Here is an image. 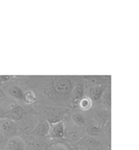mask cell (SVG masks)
I'll list each match as a JSON object with an SVG mask.
<instances>
[{
  "instance_id": "obj_1",
  "label": "cell",
  "mask_w": 139,
  "mask_h": 150,
  "mask_svg": "<svg viewBox=\"0 0 139 150\" xmlns=\"http://www.w3.org/2000/svg\"><path fill=\"white\" fill-rule=\"evenodd\" d=\"M65 134V127L62 121L50 123V130L48 136L51 139H59L62 138Z\"/></svg>"
},
{
  "instance_id": "obj_2",
  "label": "cell",
  "mask_w": 139,
  "mask_h": 150,
  "mask_svg": "<svg viewBox=\"0 0 139 150\" xmlns=\"http://www.w3.org/2000/svg\"><path fill=\"white\" fill-rule=\"evenodd\" d=\"M7 150H25L26 144L19 136H12L8 140L6 145Z\"/></svg>"
},
{
  "instance_id": "obj_3",
  "label": "cell",
  "mask_w": 139,
  "mask_h": 150,
  "mask_svg": "<svg viewBox=\"0 0 139 150\" xmlns=\"http://www.w3.org/2000/svg\"><path fill=\"white\" fill-rule=\"evenodd\" d=\"M70 88L69 80L65 78H59L54 82V88L59 93H66L69 91Z\"/></svg>"
},
{
  "instance_id": "obj_4",
  "label": "cell",
  "mask_w": 139,
  "mask_h": 150,
  "mask_svg": "<svg viewBox=\"0 0 139 150\" xmlns=\"http://www.w3.org/2000/svg\"><path fill=\"white\" fill-rule=\"evenodd\" d=\"M49 130H50V122L46 120H41L39 121L38 124L36 126L34 130V133L38 136H48Z\"/></svg>"
},
{
  "instance_id": "obj_5",
  "label": "cell",
  "mask_w": 139,
  "mask_h": 150,
  "mask_svg": "<svg viewBox=\"0 0 139 150\" xmlns=\"http://www.w3.org/2000/svg\"><path fill=\"white\" fill-rule=\"evenodd\" d=\"M23 114H24V111H23V109L21 108V106H15L13 108L11 109L8 114H7V116H6V119H10V120H12V121H18L22 118L23 116Z\"/></svg>"
},
{
  "instance_id": "obj_6",
  "label": "cell",
  "mask_w": 139,
  "mask_h": 150,
  "mask_svg": "<svg viewBox=\"0 0 139 150\" xmlns=\"http://www.w3.org/2000/svg\"><path fill=\"white\" fill-rule=\"evenodd\" d=\"M15 127H16V123L14 121L8 119H4L0 124V130L2 133H4V134L11 132Z\"/></svg>"
},
{
  "instance_id": "obj_7",
  "label": "cell",
  "mask_w": 139,
  "mask_h": 150,
  "mask_svg": "<svg viewBox=\"0 0 139 150\" xmlns=\"http://www.w3.org/2000/svg\"><path fill=\"white\" fill-rule=\"evenodd\" d=\"M8 92H9L11 97H12L16 100H22L24 92L17 85H13V86L10 87V88L8 89Z\"/></svg>"
},
{
  "instance_id": "obj_8",
  "label": "cell",
  "mask_w": 139,
  "mask_h": 150,
  "mask_svg": "<svg viewBox=\"0 0 139 150\" xmlns=\"http://www.w3.org/2000/svg\"><path fill=\"white\" fill-rule=\"evenodd\" d=\"M22 100H23L24 103H26V104H31L33 102H34L35 100H36L35 93L31 90L26 91L25 93H24V94H23V98H22Z\"/></svg>"
},
{
  "instance_id": "obj_9",
  "label": "cell",
  "mask_w": 139,
  "mask_h": 150,
  "mask_svg": "<svg viewBox=\"0 0 139 150\" xmlns=\"http://www.w3.org/2000/svg\"><path fill=\"white\" fill-rule=\"evenodd\" d=\"M84 93V89H83V86L81 84H78L75 88V89L73 91V94H74V98L76 100H79L81 98L82 95H83Z\"/></svg>"
},
{
  "instance_id": "obj_10",
  "label": "cell",
  "mask_w": 139,
  "mask_h": 150,
  "mask_svg": "<svg viewBox=\"0 0 139 150\" xmlns=\"http://www.w3.org/2000/svg\"><path fill=\"white\" fill-rule=\"evenodd\" d=\"M79 104H80L81 108L84 110H86L91 108V101L88 98H82L79 101Z\"/></svg>"
},
{
  "instance_id": "obj_11",
  "label": "cell",
  "mask_w": 139,
  "mask_h": 150,
  "mask_svg": "<svg viewBox=\"0 0 139 150\" xmlns=\"http://www.w3.org/2000/svg\"><path fill=\"white\" fill-rule=\"evenodd\" d=\"M102 93V90H101L100 87H95L92 88L91 90V98L93 100H97L100 98V94Z\"/></svg>"
},
{
  "instance_id": "obj_12",
  "label": "cell",
  "mask_w": 139,
  "mask_h": 150,
  "mask_svg": "<svg viewBox=\"0 0 139 150\" xmlns=\"http://www.w3.org/2000/svg\"><path fill=\"white\" fill-rule=\"evenodd\" d=\"M50 150H70L69 147L63 143H57L53 144Z\"/></svg>"
},
{
  "instance_id": "obj_13",
  "label": "cell",
  "mask_w": 139,
  "mask_h": 150,
  "mask_svg": "<svg viewBox=\"0 0 139 150\" xmlns=\"http://www.w3.org/2000/svg\"><path fill=\"white\" fill-rule=\"evenodd\" d=\"M73 120L77 124H82V123L85 122V118L82 115H81L80 114H76L74 115L73 116Z\"/></svg>"
},
{
  "instance_id": "obj_14",
  "label": "cell",
  "mask_w": 139,
  "mask_h": 150,
  "mask_svg": "<svg viewBox=\"0 0 139 150\" xmlns=\"http://www.w3.org/2000/svg\"><path fill=\"white\" fill-rule=\"evenodd\" d=\"M89 132L91 135H97L99 132V128H98L97 127H91L89 129Z\"/></svg>"
},
{
  "instance_id": "obj_15",
  "label": "cell",
  "mask_w": 139,
  "mask_h": 150,
  "mask_svg": "<svg viewBox=\"0 0 139 150\" xmlns=\"http://www.w3.org/2000/svg\"><path fill=\"white\" fill-rule=\"evenodd\" d=\"M6 116H7V113H6V112H4V110H2L0 109V119L6 118Z\"/></svg>"
}]
</instances>
